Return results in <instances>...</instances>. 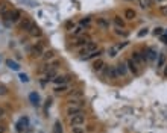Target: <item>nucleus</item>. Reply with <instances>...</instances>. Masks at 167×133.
I'll return each instance as SVG.
<instances>
[{"instance_id": "b1692460", "label": "nucleus", "mask_w": 167, "mask_h": 133, "mask_svg": "<svg viewBox=\"0 0 167 133\" xmlns=\"http://www.w3.org/2000/svg\"><path fill=\"white\" fill-rule=\"evenodd\" d=\"M82 97H84L82 91H75V92H70V94H69V100H79Z\"/></svg>"}, {"instance_id": "7c9ffc66", "label": "nucleus", "mask_w": 167, "mask_h": 133, "mask_svg": "<svg viewBox=\"0 0 167 133\" xmlns=\"http://www.w3.org/2000/svg\"><path fill=\"white\" fill-rule=\"evenodd\" d=\"M53 133H62V127H61V123L59 121L55 123V130H53Z\"/></svg>"}, {"instance_id": "f257e3e1", "label": "nucleus", "mask_w": 167, "mask_h": 133, "mask_svg": "<svg viewBox=\"0 0 167 133\" xmlns=\"http://www.w3.org/2000/svg\"><path fill=\"white\" fill-rule=\"evenodd\" d=\"M125 64H126V66H128V70H129V71L132 73L134 76H137V77H138L140 74H141V66H138V65H137L135 62L132 61L131 58H129V59H128V61H126Z\"/></svg>"}, {"instance_id": "ea45409f", "label": "nucleus", "mask_w": 167, "mask_h": 133, "mask_svg": "<svg viewBox=\"0 0 167 133\" xmlns=\"http://www.w3.org/2000/svg\"><path fill=\"white\" fill-rule=\"evenodd\" d=\"M20 80H21V82H29V77L26 74H20Z\"/></svg>"}, {"instance_id": "58836bf2", "label": "nucleus", "mask_w": 167, "mask_h": 133, "mask_svg": "<svg viewBox=\"0 0 167 133\" xmlns=\"http://www.w3.org/2000/svg\"><path fill=\"white\" fill-rule=\"evenodd\" d=\"M159 12H161L163 15H167V5H163L161 8H159Z\"/></svg>"}, {"instance_id": "49530a36", "label": "nucleus", "mask_w": 167, "mask_h": 133, "mask_svg": "<svg viewBox=\"0 0 167 133\" xmlns=\"http://www.w3.org/2000/svg\"><path fill=\"white\" fill-rule=\"evenodd\" d=\"M164 77H166V79H167V65H166V66H164Z\"/></svg>"}, {"instance_id": "f704fd0d", "label": "nucleus", "mask_w": 167, "mask_h": 133, "mask_svg": "<svg viewBox=\"0 0 167 133\" xmlns=\"http://www.w3.org/2000/svg\"><path fill=\"white\" fill-rule=\"evenodd\" d=\"M164 62H166V56L161 55V56H159V59H158V68H161V66L164 65Z\"/></svg>"}, {"instance_id": "c9c22d12", "label": "nucleus", "mask_w": 167, "mask_h": 133, "mask_svg": "<svg viewBox=\"0 0 167 133\" xmlns=\"http://www.w3.org/2000/svg\"><path fill=\"white\" fill-rule=\"evenodd\" d=\"M163 32H164V29L163 27H155V29H153V35H163Z\"/></svg>"}, {"instance_id": "412c9836", "label": "nucleus", "mask_w": 167, "mask_h": 133, "mask_svg": "<svg viewBox=\"0 0 167 133\" xmlns=\"http://www.w3.org/2000/svg\"><path fill=\"white\" fill-rule=\"evenodd\" d=\"M112 21H114V24H116V27H122V29H125V20L120 17V15H114V18H112Z\"/></svg>"}, {"instance_id": "c03bdc74", "label": "nucleus", "mask_w": 167, "mask_h": 133, "mask_svg": "<svg viewBox=\"0 0 167 133\" xmlns=\"http://www.w3.org/2000/svg\"><path fill=\"white\" fill-rule=\"evenodd\" d=\"M5 130H6L5 125H0V133H5Z\"/></svg>"}, {"instance_id": "aec40b11", "label": "nucleus", "mask_w": 167, "mask_h": 133, "mask_svg": "<svg viewBox=\"0 0 167 133\" xmlns=\"http://www.w3.org/2000/svg\"><path fill=\"white\" fill-rule=\"evenodd\" d=\"M70 80V79H69V76H56L55 79H53V83H55V85H64V83H67V82H69Z\"/></svg>"}, {"instance_id": "20e7f679", "label": "nucleus", "mask_w": 167, "mask_h": 133, "mask_svg": "<svg viewBox=\"0 0 167 133\" xmlns=\"http://www.w3.org/2000/svg\"><path fill=\"white\" fill-rule=\"evenodd\" d=\"M70 118V125L71 127H76V125H82L85 123V115L84 114H76L73 117H69Z\"/></svg>"}, {"instance_id": "2eb2a0df", "label": "nucleus", "mask_w": 167, "mask_h": 133, "mask_svg": "<svg viewBox=\"0 0 167 133\" xmlns=\"http://www.w3.org/2000/svg\"><path fill=\"white\" fill-rule=\"evenodd\" d=\"M102 50H100V49H96L94 51H91L90 53V55H85V56H81V59H82V61H88V59H94V58H99L100 55H102Z\"/></svg>"}, {"instance_id": "a211bd4d", "label": "nucleus", "mask_w": 167, "mask_h": 133, "mask_svg": "<svg viewBox=\"0 0 167 133\" xmlns=\"http://www.w3.org/2000/svg\"><path fill=\"white\" fill-rule=\"evenodd\" d=\"M70 33V36H73V38H79V36H82L84 35V33H85V29L82 27V26H81V27H75V29H73L71 32H69Z\"/></svg>"}, {"instance_id": "c85d7f7f", "label": "nucleus", "mask_w": 167, "mask_h": 133, "mask_svg": "<svg viewBox=\"0 0 167 133\" xmlns=\"http://www.w3.org/2000/svg\"><path fill=\"white\" fill-rule=\"evenodd\" d=\"M114 33H116V35H118V36H128V32H126V30H123L122 27H116V30H114Z\"/></svg>"}, {"instance_id": "dca6fc26", "label": "nucleus", "mask_w": 167, "mask_h": 133, "mask_svg": "<svg viewBox=\"0 0 167 133\" xmlns=\"http://www.w3.org/2000/svg\"><path fill=\"white\" fill-rule=\"evenodd\" d=\"M20 18H21V11H20V9H12L9 21H11V23H18Z\"/></svg>"}, {"instance_id": "cd10ccee", "label": "nucleus", "mask_w": 167, "mask_h": 133, "mask_svg": "<svg viewBox=\"0 0 167 133\" xmlns=\"http://www.w3.org/2000/svg\"><path fill=\"white\" fill-rule=\"evenodd\" d=\"M29 100L32 101V104H38V101H39V95L37 94V92H32V94L29 95Z\"/></svg>"}, {"instance_id": "a19ab883", "label": "nucleus", "mask_w": 167, "mask_h": 133, "mask_svg": "<svg viewBox=\"0 0 167 133\" xmlns=\"http://www.w3.org/2000/svg\"><path fill=\"white\" fill-rule=\"evenodd\" d=\"M88 23H90V18H88V17H87V18H82V20H81V24H82V26L88 24Z\"/></svg>"}, {"instance_id": "f3484780", "label": "nucleus", "mask_w": 167, "mask_h": 133, "mask_svg": "<svg viewBox=\"0 0 167 133\" xmlns=\"http://www.w3.org/2000/svg\"><path fill=\"white\" fill-rule=\"evenodd\" d=\"M28 124H29V119L26 118V117L21 118V119H20V121L17 123V132H18V133H21L26 127H28Z\"/></svg>"}, {"instance_id": "393cba45", "label": "nucleus", "mask_w": 167, "mask_h": 133, "mask_svg": "<svg viewBox=\"0 0 167 133\" xmlns=\"http://www.w3.org/2000/svg\"><path fill=\"white\" fill-rule=\"evenodd\" d=\"M58 76V73H56V68H53V70H50V71H47L46 73V80H53Z\"/></svg>"}, {"instance_id": "a878e982", "label": "nucleus", "mask_w": 167, "mask_h": 133, "mask_svg": "<svg viewBox=\"0 0 167 133\" xmlns=\"http://www.w3.org/2000/svg\"><path fill=\"white\" fill-rule=\"evenodd\" d=\"M118 55V49L116 47V45H111V47H108V56L109 58H116Z\"/></svg>"}, {"instance_id": "7ed1b4c3", "label": "nucleus", "mask_w": 167, "mask_h": 133, "mask_svg": "<svg viewBox=\"0 0 167 133\" xmlns=\"http://www.w3.org/2000/svg\"><path fill=\"white\" fill-rule=\"evenodd\" d=\"M43 51H44V44L37 43L35 45H32V49H30V56L32 58H41Z\"/></svg>"}, {"instance_id": "423d86ee", "label": "nucleus", "mask_w": 167, "mask_h": 133, "mask_svg": "<svg viewBox=\"0 0 167 133\" xmlns=\"http://www.w3.org/2000/svg\"><path fill=\"white\" fill-rule=\"evenodd\" d=\"M103 73H105V77L106 79H111V80H116V79L118 77L117 76V71H116V66H112V65H109V66L105 65Z\"/></svg>"}, {"instance_id": "f03ea898", "label": "nucleus", "mask_w": 167, "mask_h": 133, "mask_svg": "<svg viewBox=\"0 0 167 133\" xmlns=\"http://www.w3.org/2000/svg\"><path fill=\"white\" fill-rule=\"evenodd\" d=\"M90 41H91V38L88 35H82V36L76 38V41L73 43V49H82L84 45H87Z\"/></svg>"}, {"instance_id": "4be33fe9", "label": "nucleus", "mask_w": 167, "mask_h": 133, "mask_svg": "<svg viewBox=\"0 0 167 133\" xmlns=\"http://www.w3.org/2000/svg\"><path fill=\"white\" fill-rule=\"evenodd\" d=\"M6 65H8L11 70H14V71H18V70H20V65H18L15 61H12V59H6Z\"/></svg>"}, {"instance_id": "f8f14e48", "label": "nucleus", "mask_w": 167, "mask_h": 133, "mask_svg": "<svg viewBox=\"0 0 167 133\" xmlns=\"http://www.w3.org/2000/svg\"><path fill=\"white\" fill-rule=\"evenodd\" d=\"M137 17V12H135V9H132V8H126L125 9V12H123V18L125 20H128V21H132L134 18Z\"/></svg>"}, {"instance_id": "6ab92c4d", "label": "nucleus", "mask_w": 167, "mask_h": 133, "mask_svg": "<svg viewBox=\"0 0 167 133\" xmlns=\"http://www.w3.org/2000/svg\"><path fill=\"white\" fill-rule=\"evenodd\" d=\"M32 24H33V21H32L30 18H24L18 26H20V29H21V30H26V32H28V30L30 29V26H32Z\"/></svg>"}, {"instance_id": "72a5a7b5", "label": "nucleus", "mask_w": 167, "mask_h": 133, "mask_svg": "<svg viewBox=\"0 0 167 133\" xmlns=\"http://www.w3.org/2000/svg\"><path fill=\"white\" fill-rule=\"evenodd\" d=\"M148 33H149V29H148V27H143L141 30L138 32V36H140V38H143L144 35H148Z\"/></svg>"}, {"instance_id": "2f4dec72", "label": "nucleus", "mask_w": 167, "mask_h": 133, "mask_svg": "<svg viewBox=\"0 0 167 133\" xmlns=\"http://www.w3.org/2000/svg\"><path fill=\"white\" fill-rule=\"evenodd\" d=\"M157 0H143L144 3V8H150V6H153V3H155Z\"/></svg>"}, {"instance_id": "c756f323", "label": "nucleus", "mask_w": 167, "mask_h": 133, "mask_svg": "<svg viewBox=\"0 0 167 133\" xmlns=\"http://www.w3.org/2000/svg\"><path fill=\"white\" fill-rule=\"evenodd\" d=\"M75 27H76V23H75V21H67V23H65V30H67V32H71Z\"/></svg>"}, {"instance_id": "5701e85b", "label": "nucleus", "mask_w": 167, "mask_h": 133, "mask_svg": "<svg viewBox=\"0 0 167 133\" xmlns=\"http://www.w3.org/2000/svg\"><path fill=\"white\" fill-rule=\"evenodd\" d=\"M53 91H55V94H62V92L69 91V86H67L65 83H64V85H56Z\"/></svg>"}, {"instance_id": "0eeeda50", "label": "nucleus", "mask_w": 167, "mask_h": 133, "mask_svg": "<svg viewBox=\"0 0 167 133\" xmlns=\"http://www.w3.org/2000/svg\"><path fill=\"white\" fill-rule=\"evenodd\" d=\"M97 49V43H94V41H90L87 45H84V47L81 49V55L82 56H85V55H90L91 51H94Z\"/></svg>"}, {"instance_id": "4468645a", "label": "nucleus", "mask_w": 167, "mask_h": 133, "mask_svg": "<svg viewBox=\"0 0 167 133\" xmlns=\"http://www.w3.org/2000/svg\"><path fill=\"white\" fill-rule=\"evenodd\" d=\"M55 51L53 50H44L43 51V55H41V59L44 62H49V61H53V59H55Z\"/></svg>"}, {"instance_id": "de8ad7c7", "label": "nucleus", "mask_w": 167, "mask_h": 133, "mask_svg": "<svg viewBox=\"0 0 167 133\" xmlns=\"http://www.w3.org/2000/svg\"><path fill=\"white\" fill-rule=\"evenodd\" d=\"M0 61H2V58H0Z\"/></svg>"}, {"instance_id": "9d476101", "label": "nucleus", "mask_w": 167, "mask_h": 133, "mask_svg": "<svg viewBox=\"0 0 167 133\" xmlns=\"http://www.w3.org/2000/svg\"><path fill=\"white\" fill-rule=\"evenodd\" d=\"M28 32H29V35H30V36H33V38H41V36H43V30L39 29L35 23H33V24L30 26V29H29Z\"/></svg>"}, {"instance_id": "bb28decb", "label": "nucleus", "mask_w": 167, "mask_h": 133, "mask_svg": "<svg viewBox=\"0 0 167 133\" xmlns=\"http://www.w3.org/2000/svg\"><path fill=\"white\" fill-rule=\"evenodd\" d=\"M11 12H12V9H6L5 12H3V14H0V15H2V20H3V21H9V18H11Z\"/></svg>"}, {"instance_id": "473e14b6", "label": "nucleus", "mask_w": 167, "mask_h": 133, "mask_svg": "<svg viewBox=\"0 0 167 133\" xmlns=\"http://www.w3.org/2000/svg\"><path fill=\"white\" fill-rule=\"evenodd\" d=\"M71 133H85V130L82 127H79V125H76V127H71Z\"/></svg>"}, {"instance_id": "09e8293b", "label": "nucleus", "mask_w": 167, "mask_h": 133, "mask_svg": "<svg viewBox=\"0 0 167 133\" xmlns=\"http://www.w3.org/2000/svg\"><path fill=\"white\" fill-rule=\"evenodd\" d=\"M158 2H161V0H158Z\"/></svg>"}, {"instance_id": "37998d69", "label": "nucleus", "mask_w": 167, "mask_h": 133, "mask_svg": "<svg viewBox=\"0 0 167 133\" xmlns=\"http://www.w3.org/2000/svg\"><path fill=\"white\" fill-rule=\"evenodd\" d=\"M3 115H5V109H3V108H0V118H2Z\"/></svg>"}, {"instance_id": "a18cd8bd", "label": "nucleus", "mask_w": 167, "mask_h": 133, "mask_svg": "<svg viewBox=\"0 0 167 133\" xmlns=\"http://www.w3.org/2000/svg\"><path fill=\"white\" fill-rule=\"evenodd\" d=\"M161 39H163V41L167 44V36H166V35H161Z\"/></svg>"}, {"instance_id": "1a4fd4ad", "label": "nucleus", "mask_w": 167, "mask_h": 133, "mask_svg": "<svg viewBox=\"0 0 167 133\" xmlns=\"http://www.w3.org/2000/svg\"><path fill=\"white\" fill-rule=\"evenodd\" d=\"M114 66H116V71H117V76L118 77H125L126 74H128V66H126L125 62H118Z\"/></svg>"}, {"instance_id": "ddd939ff", "label": "nucleus", "mask_w": 167, "mask_h": 133, "mask_svg": "<svg viewBox=\"0 0 167 133\" xmlns=\"http://www.w3.org/2000/svg\"><path fill=\"white\" fill-rule=\"evenodd\" d=\"M105 68V61L103 59H100V58H97L94 62H93V71H96V73H99V71H102Z\"/></svg>"}, {"instance_id": "6e6552de", "label": "nucleus", "mask_w": 167, "mask_h": 133, "mask_svg": "<svg viewBox=\"0 0 167 133\" xmlns=\"http://www.w3.org/2000/svg\"><path fill=\"white\" fill-rule=\"evenodd\" d=\"M131 59H132V61L135 62L138 66H143V65L146 64V59L143 58L141 51H134V53H132V58H131Z\"/></svg>"}, {"instance_id": "e433bc0d", "label": "nucleus", "mask_w": 167, "mask_h": 133, "mask_svg": "<svg viewBox=\"0 0 167 133\" xmlns=\"http://www.w3.org/2000/svg\"><path fill=\"white\" fill-rule=\"evenodd\" d=\"M128 44H129L128 41H123V43H118V44L116 45V47H117L118 50H122V49H125V47H126V45H128Z\"/></svg>"}, {"instance_id": "4c0bfd02", "label": "nucleus", "mask_w": 167, "mask_h": 133, "mask_svg": "<svg viewBox=\"0 0 167 133\" xmlns=\"http://www.w3.org/2000/svg\"><path fill=\"white\" fill-rule=\"evenodd\" d=\"M6 9H8V5H6V3H0V14H3Z\"/></svg>"}, {"instance_id": "9b49d317", "label": "nucleus", "mask_w": 167, "mask_h": 133, "mask_svg": "<svg viewBox=\"0 0 167 133\" xmlns=\"http://www.w3.org/2000/svg\"><path fill=\"white\" fill-rule=\"evenodd\" d=\"M96 24H97V27L103 29V30L109 29V21H108V18H105V17H99L96 20Z\"/></svg>"}, {"instance_id": "79ce46f5", "label": "nucleus", "mask_w": 167, "mask_h": 133, "mask_svg": "<svg viewBox=\"0 0 167 133\" xmlns=\"http://www.w3.org/2000/svg\"><path fill=\"white\" fill-rule=\"evenodd\" d=\"M6 94V88L5 86H0V95H5Z\"/></svg>"}, {"instance_id": "39448f33", "label": "nucleus", "mask_w": 167, "mask_h": 133, "mask_svg": "<svg viewBox=\"0 0 167 133\" xmlns=\"http://www.w3.org/2000/svg\"><path fill=\"white\" fill-rule=\"evenodd\" d=\"M82 110H84V106L69 104V106H67V109H65V114L69 115V117H73V115H76V114H82Z\"/></svg>"}]
</instances>
